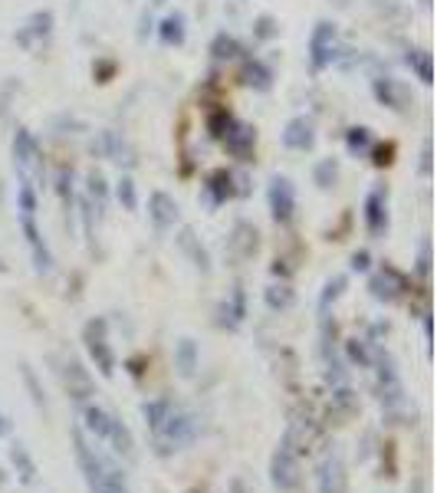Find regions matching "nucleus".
I'll use <instances>...</instances> for the list:
<instances>
[{"mask_svg": "<svg viewBox=\"0 0 437 493\" xmlns=\"http://www.w3.org/2000/svg\"><path fill=\"white\" fill-rule=\"evenodd\" d=\"M408 493H427V481L425 477H414L411 487H408Z\"/></svg>", "mask_w": 437, "mask_h": 493, "instance_id": "16", "label": "nucleus"}, {"mask_svg": "<svg viewBox=\"0 0 437 493\" xmlns=\"http://www.w3.org/2000/svg\"><path fill=\"white\" fill-rule=\"evenodd\" d=\"M66 388H69V398H76V401H89L92 398V381L83 372V365L73 362V358L66 362Z\"/></svg>", "mask_w": 437, "mask_h": 493, "instance_id": "7", "label": "nucleus"}, {"mask_svg": "<svg viewBox=\"0 0 437 493\" xmlns=\"http://www.w3.org/2000/svg\"><path fill=\"white\" fill-rule=\"evenodd\" d=\"M24 381H26V388H30V395H33L37 408H46V401H43V392H40V385H37V375H33L26 365H24Z\"/></svg>", "mask_w": 437, "mask_h": 493, "instance_id": "13", "label": "nucleus"}, {"mask_svg": "<svg viewBox=\"0 0 437 493\" xmlns=\"http://www.w3.org/2000/svg\"><path fill=\"white\" fill-rule=\"evenodd\" d=\"M266 303L273 306V309H276V306H289V303H293V293H289V290H270V293H266Z\"/></svg>", "mask_w": 437, "mask_h": 493, "instance_id": "14", "label": "nucleus"}, {"mask_svg": "<svg viewBox=\"0 0 437 493\" xmlns=\"http://www.w3.org/2000/svg\"><path fill=\"white\" fill-rule=\"evenodd\" d=\"M187 493H200V490H187Z\"/></svg>", "mask_w": 437, "mask_h": 493, "instance_id": "18", "label": "nucleus"}, {"mask_svg": "<svg viewBox=\"0 0 437 493\" xmlns=\"http://www.w3.org/2000/svg\"><path fill=\"white\" fill-rule=\"evenodd\" d=\"M270 483H273L280 493H289L300 487V460H296V451H293L286 441H280V447L273 451V460H270Z\"/></svg>", "mask_w": 437, "mask_h": 493, "instance_id": "2", "label": "nucleus"}, {"mask_svg": "<svg viewBox=\"0 0 437 493\" xmlns=\"http://www.w3.org/2000/svg\"><path fill=\"white\" fill-rule=\"evenodd\" d=\"M158 438V454H171V451H181L198 438V421L194 415H185V411H171L164 417V424L155 431Z\"/></svg>", "mask_w": 437, "mask_h": 493, "instance_id": "1", "label": "nucleus"}, {"mask_svg": "<svg viewBox=\"0 0 437 493\" xmlns=\"http://www.w3.org/2000/svg\"><path fill=\"white\" fill-rule=\"evenodd\" d=\"M109 417L112 415H105L102 408H96V405H86L83 408V421H86V431H92L96 438H105L109 434Z\"/></svg>", "mask_w": 437, "mask_h": 493, "instance_id": "11", "label": "nucleus"}, {"mask_svg": "<svg viewBox=\"0 0 437 493\" xmlns=\"http://www.w3.org/2000/svg\"><path fill=\"white\" fill-rule=\"evenodd\" d=\"M86 345H89V355H92V362L99 365V372L105 379H112L115 372V358L109 352V345H105V322L96 319V322H89L86 326Z\"/></svg>", "mask_w": 437, "mask_h": 493, "instance_id": "5", "label": "nucleus"}, {"mask_svg": "<svg viewBox=\"0 0 437 493\" xmlns=\"http://www.w3.org/2000/svg\"><path fill=\"white\" fill-rule=\"evenodd\" d=\"M378 398L391 417H401V408H404V388L398 381V372H395V362L382 355L378 358Z\"/></svg>", "mask_w": 437, "mask_h": 493, "instance_id": "3", "label": "nucleus"}, {"mask_svg": "<svg viewBox=\"0 0 437 493\" xmlns=\"http://www.w3.org/2000/svg\"><path fill=\"white\" fill-rule=\"evenodd\" d=\"M105 438L112 441V447L122 457H132V451H135V441H132V431L125 428L119 417H109V434H105Z\"/></svg>", "mask_w": 437, "mask_h": 493, "instance_id": "9", "label": "nucleus"}, {"mask_svg": "<svg viewBox=\"0 0 437 493\" xmlns=\"http://www.w3.org/2000/svg\"><path fill=\"white\" fill-rule=\"evenodd\" d=\"M355 411H359V398H355V392L339 388V392L332 395V405H329V421H332V424H349L352 417H355Z\"/></svg>", "mask_w": 437, "mask_h": 493, "instance_id": "6", "label": "nucleus"}, {"mask_svg": "<svg viewBox=\"0 0 437 493\" xmlns=\"http://www.w3.org/2000/svg\"><path fill=\"white\" fill-rule=\"evenodd\" d=\"M316 483H319V493H345L349 490L345 464H342V454H339L336 447L319 460V467H316Z\"/></svg>", "mask_w": 437, "mask_h": 493, "instance_id": "4", "label": "nucleus"}, {"mask_svg": "<svg viewBox=\"0 0 437 493\" xmlns=\"http://www.w3.org/2000/svg\"><path fill=\"white\" fill-rule=\"evenodd\" d=\"M349 355H352V362H359V365H368V355H365V349L359 345V342H349Z\"/></svg>", "mask_w": 437, "mask_h": 493, "instance_id": "15", "label": "nucleus"}, {"mask_svg": "<svg viewBox=\"0 0 437 493\" xmlns=\"http://www.w3.org/2000/svg\"><path fill=\"white\" fill-rule=\"evenodd\" d=\"M175 362H178V372H181L185 379H191V375H194V368H198V349H194V342L185 339L181 345H178Z\"/></svg>", "mask_w": 437, "mask_h": 493, "instance_id": "12", "label": "nucleus"}, {"mask_svg": "<svg viewBox=\"0 0 437 493\" xmlns=\"http://www.w3.org/2000/svg\"><path fill=\"white\" fill-rule=\"evenodd\" d=\"M10 460H13V467H17V477H20V483H33V481H37V464H33L30 451H26L20 441L10 444Z\"/></svg>", "mask_w": 437, "mask_h": 493, "instance_id": "8", "label": "nucleus"}, {"mask_svg": "<svg viewBox=\"0 0 437 493\" xmlns=\"http://www.w3.org/2000/svg\"><path fill=\"white\" fill-rule=\"evenodd\" d=\"M10 431H13L10 417H3V415H0V438H7V434H10Z\"/></svg>", "mask_w": 437, "mask_h": 493, "instance_id": "17", "label": "nucleus"}, {"mask_svg": "<svg viewBox=\"0 0 437 493\" xmlns=\"http://www.w3.org/2000/svg\"><path fill=\"white\" fill-rule=\"evenodd\" d=\"M171 415V401L168 398H158V401H148V405L142 408V417H145V424L151 431H158L164 424V417Z\"/></svg>", "mask_w": 437, "mask_h": 493, "instance_id": "10", "label": "nucleus"}]
</instances>
